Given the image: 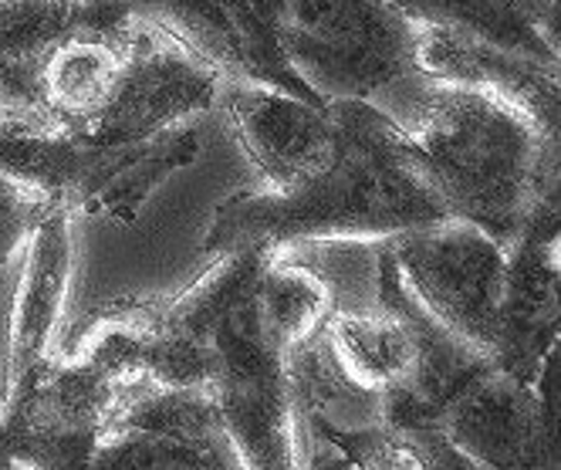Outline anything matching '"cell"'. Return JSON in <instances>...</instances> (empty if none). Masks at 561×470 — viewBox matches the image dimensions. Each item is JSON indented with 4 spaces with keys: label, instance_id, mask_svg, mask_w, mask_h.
Instances as JSON below:
<instances>
[{
    "label": "cell",
    "instance_id": "21",
    "mask_svg": "<svg viewBox=\"0 0 561 470\" xmlns=\"http://www.w3.org/2000/svg\"><path fill=\"white\" fill-rule=\"evenodd\" d=\"M55 207H48L31 190L0 176V264H8L21 244H27L31 230L42 223Z\"/></svg>",
    "mask_w": 561,
    "mask_h": 470
},
{
    "label": "cell",
    "instance_id": "10",
    "mask_svg": "<svg viewBox=\"0 0 561 470\" xmlns=\"http://www.w3.org/2000/svg\"><path fill=\"white\" fill-rule=\"evenodd\" d=\"M118 4L129 8L139 21L146 18L217 74L240 78L244 85L271 89L318 108L329 105L280 55L267 0H118Z\"/></svg>",
    "mask_w": 561,
    "mask_h": 470
},
{
    "label": "cell",
    "instance_id": "13",
    "mask_svg": "<svg viewBox=\"0 0 561 470\" xmlns=\"http://www.w3.org/2000/svg\"><path fill=\"white\" fill-rule=\"evenodd\" d=\"M558 210H548L507 248L494 366L528 386L558 356Z\"/></svg>",
    "mask_w": 561,
    "mask_h": 470
},
{
    "label": "cell",
    "instance_id": "15",
    "mask_svg": "<svg viewBox=\"0 0 561 470\" xmlns=\"http://www.w3.org/2000/svg\"><path fill=\"white\" fill-rule=\"evenodd\" d=\"M71 217L51 210L27 238V257L21 271V285L14 295L11 316V345L4 372V400L18 397L27 379L51 356V339L58 335L65 298L71 285Z\"/></svg>",
    "mask_w": 561,
    "mask_h": 470
},
{
    "label": "cell",
    "instance_id": "18",
    "mask_svg": "<svg viewBox=\"0 0 561 470\" xmlns=\"http://www.w3.org/2000/svg\"><path fill=\"white\" fill-rule=\"evenodd\" d=\"M92 11V0H0V112H34L48 51Z\"/></svg>",
    "mask_w": 561,
    "mask_h": 470
},
{
    "label": "cell",
    "instance_id": "12",
    "mask_svg": "<svg viewBox=\"0 0 561 470\" xmlns=\"http://www.w3.org/2000/svg\"><path fill=\"white\" fill-rule=\"evenodd\" d=\"M139 18L118 0H92L89 18L48 51L37 71L34 112L61 129H82L108 102L133 55Z\"/></svg>",
    "mask_w": 561,
    "mask_h": 470
},
{
    "label": "cell",
    "instance_id": "22",
    "mask_svg": "<svg viewBox=\"0 0 561 470\" xmlns=\"http://www.w3.org/2000/svg\"><path fill=\"white\" fill-rule=\"evenodd\" d=\"M430 470H477L450 440L444 444V447H439V454H436V460H433V467Z\"/></svg>",
    "mask_w": 561,
    "mask_h": 470
},
{
    "label": "cell",
    "instance_id": "5",
    "mask_svg": "<svg viewBox=\"0 0 561 470\" xmlns=\"http://www.w3.org/2000/svg\"><path fill=\"white\" fill-rule=\"evenodd\" d=\"M267 11L280 55L322 102H369L420 74L423 24L382 0H267Z\"/></svg>",
    "mask_w": 561,
    "mask_h": 470
},
{
    "label": "cell",
    "instance_id": "1",
    "mask_svg": "<svg viewBox=\"0 0 561 470\" xmlns=\"http://www.w3.org/2000/svg\"><path fill=\"white\" fill-rule=\"evenodd\" d=\"M325 163L288 190L227 197L204 238V254H285L308 241L399 238L454 220L410 129L366 99H335Z\"/></svg>",
    "mask_w": 561,
    "mask_h": 470
},
{
    "label": "cell",
    "instance_id": "19",
    "mask_svg": "<svg viewBox=\"0 0 561 470\" xmlns=\"http://www.w3.org/2000/svg\"><path fill=\"white\" fill-rule=\"evenodd\" d=\"M329 352L335 356L339 369L369 393H389L399 382H407L416 363L413 332L396 316L379 308V316H358V311H342L322 329Z\"/></svg>",
    "mask_w": 561,
    "mask_h": 470
},
{
    "label": "cell",
    "instance_id": "20",
    "mask_svg": "<svg viewBox=\"0 0 561 470\" xmlns=\"http://www.w3.org/2000/svg\"><path fill=\"white\" fill-rule=\"evenodd\" d=\"M261 311L271 332L288 352L325 329L335 316V291L314 267L301 261H288L285 254H271L261 285H257Z\"/></svg>",
    "mask_w": 561,
    "mask_h": 470
},
{
    "label": "cell",
    "instance_id": "9",
    "mask_svg": "<svg viewBox=\"0 0 561 470\" xmlns=\"http://www.w3.org/2000/svg\"><path fill=\"white\" fill-rule=\"evenodd\" d=\"M439 434L491 470H558V356L535 386L497 366L480 372L447 406Z\"/></svg>",
    "mask_w": 561,
    "mask_h": 470
},
{
    "label": "cell",
    "instance_id": "17",
    "mask_svg": "<svg viewBox=\"0 0 561 470\" xmlns=\"http://www.w3.org/2000/svg\"><path fill=\"white\" fill-rule=\"evenodd\" d=\"M423 27L558 65V0H382Z\"/></svg>",
    "mask_w": 561,
    "mask_h": 470
},
{
    "label": "cell",
    "instance_id": "11",
    "mask_svg": "<svg viewBox=\"0 0 561 470\" xmlns=\"http://www.w3.org/2000/svg\"><path fill=\"white\" fill-rule=\"evenodd\" d=\"M220 74L196 61L173 37L139 21L133 55L108 102L82 129H68L99 142H142L159 133L193 126L210 112Z\"/></svg>",
    "mask_w": 561,
    "mask_h": 470
},
{
    "label": "cell",
    "instance_id": "6",
    "mask_svg": "<svg viewBox=\"0 0 561 470\" xmlns=\"http://www.w3.org/2000/svg\"><path fill=\"white\" fill-rule=\"evenodd\" d=\"M386 254L426 316L494 363L507 248L473 223L447 220L399 233Z\"/></svg>",
    "mask_w": 561,
    "mask_h": 470
},
{
    "label": "cell",
    "instance_id": "2",
    "mask_svg": "<svg viewBox=\"0 0 561 470\" xmlns=\"http://www.w3.org/2000/svg\"><path fill=\"white\" fill-rule=\"evenodd\" d=\"M271 254H224L173 298H156L170 329L207 345L210 397L240 470H301L288 348L271 332L257 285Z\"/></svg>",
    "mask_w": 561,
    "mask_h": 470
},
{
    "label": "cell",
    "instance_id": "16",
    "mask_svg": "<svg viewBox=\"0 0 561 470\" xmlns=\"http://www.w3.org/2000/svg\"><path fill=\"white\" fill-rule=\"evenodd\" d=\"M227 108L233 133L267 180V190H288L325 163L335 136L329 105L318 108L271 89L240 85Z\"/></svg>",
    "mask_w": 561,
    "mask_h": 470
},
{
    "label": "cell",
    "instance_id": "14",
    "mask_svg": "<svg viewBox=\"0 0 561 470\" xmlns=\"http://www.w3.org/2000/svg\"><path fill=\"white\" fill-rule=\"evenodd\" d=\"M416 68L420 74L433 78V82L491 92L517 105L525 115H531L541 126V133H548L551 139L561 136L558 65L514 55L488 42H477V37L454 34V31L423 27L420 48H416Z\"/></svg>",
    "mask_w": 561,
    "mask_h": 470
},
{
    "label": "cell",
    "instance_id": "8",
    "mask_svg": "<svg viewBox=\"0 0 561 470\" xmlns=\"http://www.w3.org/2000/svg\"><path fill=\"white\" fill-rule=\"evenodd\" d=\"M89 470H240L207 389L136 382L108 416Z\"/></svg>",
    "mask_w": 561,
    "mask_h": 470
},
{
    "label": "cell",
    "instance_id": "3",
    "mask_svg": "<svg viewBox=\"0 0 561 470\" xmlns=\"http://www.w3.org/2000/svg\"><path fill=\"white\" fill-rule=\"evenodd\" d=\"M454 220L511 248L558 210V139L517 105L467 85L433 82L410 129Z\"/></svg>",
    "mask_w": 561,
    "mask_h": 470
},
{
    "label": "cell",
    "instance_id": "4",
    "mask_svg": "<svg viewBox=\"0 0 561 470\" xmlns=\"http://www.w3.org/2000/svg\"><path fill=\"white\" fill-rule=\"evenodd\" d=\"M199 152L196 126L142 142H99L45 123L31 112H0V176L31 190L48 207L102 214L133 223L149 193Z\"/></svg>",
    "mask_w": 561,
    "mask_h": 470
},
{
    "label": "cell",
    "instance_id": "7",
    "mask_svg": "<svg viewBox=\"0 0 561 470\" xmlns=\"http://www.w3.org/2000/svg\"><path fill=\"white\" fill-rule=\"evenodd\" d=\"M133 386L58 352L0 406V450L31 470H89L108 416Z\"/></svg>",
    "mask_w": 561,
    "mask_h": 470
},
{
    "label": "cell",
    "instance_id": "23",
    "mask_svg": "<svg viewBox=\"0 0 561 470\" xmlns=\"http://www.w3.org/2000/svg\"><path fill=\"white\" fill-rule=\"evenodd\" d=\"M0 470H31V467H24L21 460H14L11 454H4V450H0Z\"/></svg>",
    "mask_w": 561,
    "mask_h": 470
}]
</instances>
